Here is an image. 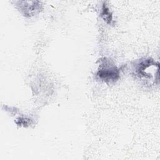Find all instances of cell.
Here are the masks:
<instances>
[{
  "label": "cell",
  "instance_id": "obj_1",
  "mask_svg": "<svg viewBox=\"0 0 160 160\" xmlns=\"http://www.w3.org/2000/svg\"><path fill=\"white\" fill-rule=\"evenodd\" d=\"M99 76L105 79L112 80L116 78L118 76L117 70L114 68H106V69H101L99 71Z\"/></svg>",
  "mask_w": 160,
  "mask_h": 160
}]
</instances>
